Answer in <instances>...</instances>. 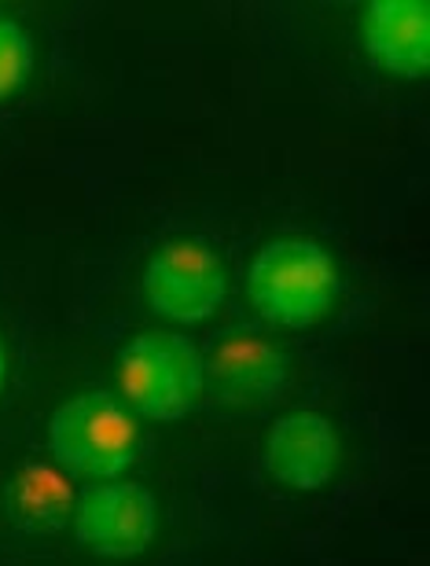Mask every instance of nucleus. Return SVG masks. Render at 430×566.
Segmentation results:
<instances>
[{
	"label": "nucleus",
	"mask_w": 430,
	"mask_h": 566,
	"mask_svg": "<svg viewBox=\"0 0 430 566\" xmlns=\"http://www.w3.org/2000/svg\"><path fill=\"white\" fill-rule=\"evenodd\" d=\"M365 44L382 71L398 77H423L430 66L427 0H376V4H368Z\"/></svg>",
	"instance_id": "8"
},
{
	"label": "nucleus",
	"mask_w": 430,
	"mask_h": 566,
	"mask_svg": "<svg viewBox=\"0 0 430 566\" xmlns=\"http://www.w3.org/2000/svg\"><path fill=\"white\" fill-rule=\"evenodd\" d=\"M74 490L63 471L49 463H30L11 482V512L30 530H60L74 518Z\"/></svg>",
	"instance_id": "9"
},
{
	"label": "nucleus",
	"mask_w": 430,
	"mask_h": 566,
	"mask_svg": "<svg viewBox=\"0 0 430 566\" xmlns=\"http://www.w3.org/2000/svg\"><path fill=\"white\" fill-rule=\"evenodd\" d=\"M158 504L140 482H93L74 501L77 545L99 559H133L151 545Z\"/></svg>",
	"instance_id": "6"
},
{
	"label": "nucleus",
	"mask_w": 430,
	"mask_h": 566,
	"mask_svg": "<svg viewBox=\"0 0 430 566\" xmlns=\"http://www.w3.org/2000/svg\"><path fill=\"white\" fill-rule=\"evenodd\" d=\"M49 449L63 474L111 482L140 457V427L115 394H77L52 412Z\"/></svg>",
	"instance_id": "3"
},
{
	"label": "nucleus",
	"mask_w": 430,
	"mask_h": 566,
	"mask_svg": "<svg viewBox=\"0 0 430 566\" xmlns=\"http://www.w3.org/2000/svg\"><path fill=\"white\" fill-rule=\"evenodd\" d=\"M247 294L269 324L291 327V332L313 327L335 305V258L305 235L269 240L247 269Z\"/></svg>",
	"instance_id": "1"
},
{
	"label": "nucleus",
	"mask_w": 430,
	"mask_h": 566,
	"mask_svg": "<svg viewBox=\"0 0 430 566\" xmlns=\"http://www.w3.org/2000/svg\"><path fill=\"white\" fill-rule=\"evenodd\" d=\"M202 379L221 409L254 412L284 398L291 360L273 338L258 335L251 327H235L213 343L210 357H202Z\"/></svg>",
	"instance_id": "5"
},
{
	"label": "nucleus",
	"mask_w": 430,
	"mask_h": 566,
	"mask_svg": "<svg viewBox=\"0 0 430 566\" xmlns=\"http://www.w3.org/2000/svg\"><path fill=\"white\" fill-rule=\"evenodd\" d=\"M265 468L287 490H321L338 468V434L327 416L298 409L276 420L265 438Z\"/></svg>",
	"instance_id": "7"
},
{
	"label": "nucleus",
	"mask_w": 430,
	"mask_h": 566,
	"mask_svg": "<svg viewBox=\"0 0 430 566\" xmlns=\"http://www.w3.org/2000/svg\"><path fill=\"white\" fill-rule=\"evenodd\" d=\"M4 376H8V349H4V338H0V387H4Z\"/></svg>",
	"instance_id": "11"
},
{
	"label": "nucleus",
	"mask_w": 430,
	"mask_h": 566,
	"mask_svg": "<svg viewBox=\"0 0 430 566\" xmlns=\"http://www.w3.org/2000/svg\"><path fill=\"white\" fill-rule=\"evenodd\" d=\"M118 390L122 405L144 420H185L207 390L199 346L180 332H144L129 338L118 354Z\"/></svg>",
	"instance_id": "2"
},
{
	"label": "nucleus",
	"mask_w": 430,
	"mask_h": 566,
	"mask_svg": "<svg viewBox=\"0 0 430 566\" xmlns=\"http://www.w3.org/2000/svg\"><path fill=\"white\" fill-rule=\"evenodd\" d=\"M33 71V41L15 19L0 15V99L27 85Z\"/></svg>",
	"instance_id": "10"
},
{
	"label": "nucleus",
	"mask_w": 430,
	"mask_h": 566,
	"mask_svg": "<svg viewBox=\"0 0 430 566\" xmlns=\"http://www.w3.org/2000/svg\"><path fill=\"white\" fill-rule=\"evenodd\" d=\"M229 280L218 251L199 235H177L144 269V298L169 324H202L221 310Z\"/></svg>",
	"instance_id": "4"
}]
</instances>
